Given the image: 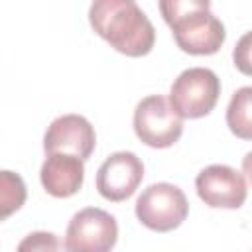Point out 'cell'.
I'll use <instances>...</instances> for the list:
<instances>
[{
  "label": "cell",
  "mask_w": 252,
  "mask_h": 252,
  "mask_svg": "<svg viewBox=\"0 0 252 252\" xmlns=\"http://www.w3.org/2000/svg\"><path fill=\"white\" fill-rule=\"evenodd\" d=\"M91 28L128 57L148 55L156 43V30L136 0H93Z\"/></svg>",
  "instance_id": "obj_1"
},
{
  "label": "cell",
  "mask_w": 252,
  "mask_h": 252,
  "mask_svg": "<svg viewBox=\"0 0 252 252\" xmlns=\"http://www.w3.org/2000/svg\"><path fill=\"white\" fill-rule=\"evenodd\" d=\"M220 94V81L207 67H191L179 73L169 89V102L181 118L207 116Z\"/></svg>",
  "instance_id": "obj_2"
},
{
  "label": "cell",
  "mask_w": 252,
  "mask_h": 252,
  "mask_svg": "<svg viewBox=\"0 0 252 252\" xmlns=\"http://www.w3.org/2000/svg\"><path fill=\"white\" fill-rule=\"evenodd\" d=\"M189 213L185 193L171 183H154L142 191L136 201L138 220L156 232H169L177 228Z\"/></svg>",
  "instance_id": "obj_3"
},
{
  "label": "cell",
  "mask_w": 252,
  "mask_h": 252,
  "mask_svg": "<svg viewBox=\"0 0 252 252\" xmlns=\"http://www.w3.org/2000/svg\"><path fill=\"white\" fill-rule=\"evenodd\" d=\"M134 132L150 148H169L183 132V118L161 94H150L136 104Z\"/></svg>",
  "instance_id": "obj_4"
},
{
  "label": "cell",
  "mask_w": 252,
  "mask_h": 252,
  "mask_svg": "<svg viewBox=\"0 0 252 252\" xmlns=\"http://www.w3.org/2000/svg\"><path fill=\"white\" fill-rule=\"evenodd\" d=\"M118 240L116 219L96 207H87L73 215L63 246L73 252H106Z\"/></svg>",
  "instance_id": "obj_5"
},
{
  "label": "cell",
  "mask_w": 252,
  "mask_h": 252,
  "mask_svg": "<svg viewBox=\"0 0 252 252\" xmlns=\"http://www.w3.org/2000/svg\"><path fill=\"white\" fill-rule=\"evenodd\" d=\"M195 187L199 199L211 209H238L244 205L248 195L242 173L222 163L201 169L195 179Z\"/></svg>",
  "instance_id": "obj_6"
},
{
  "label": "cell",
  "mask_w": 252,
  "mask_h": 252,
  "mask_svg": "<svg viewBox=\"0 0 252 252\" xmlns=\"http://www.w3.org/2000/svg\"><path fill=\"white\" fill-rule=\"evenodd\" d=\"M142 179V159L132 152H114L96 171V189L106 201L120 203L136 193Z\"/></svg>",
  "instance_id": "obj_7"
},
{
  "label": "cell",
  "mask_w": 252,
  "mask_h": 252,
  "mask_svg": "<svg viewBox=\"0 0 252 252\" xmlns=\"http://www.w3.org/2000/svg\"><path fill=\"white\" fill-rule=\"evenodd\" d=\"M171 32L177 47L189 55H213L226 37L222 22L209 10L185 16L171 26Z\"/></svg>",
  "instance_id": "obj_8"
},
{
  "label": "cell",
  "mask_w": 252,
  "mask_h": 252,
  "mask_svg": "<svg viewBox=\"0 0 252 252\" xmlns=\"http://www.w3.org/2000/svg\"><path fill=\"white\" fill-rule=\"evenodd\" d=\"M96 144V134L91 122L81 114L57 116L45 130L43 150L45 154L65 152L75 154L81 159H89Z\"/></svg>",
  "instance_id": "obj_9"
},
{
  "label": "cell",
  "mask_w": 252,
  "mask_h": 252,
  "mask_svg": "<svg viewBox=\"0 0 252 252\" xmlns=\"http://www.w3.org/2000/svg\"><path fill=\"white\" fill-rule=\"evenodd\" d=\"M85 159H81L75 154H65V152H53L47 154L39 179L43 189L57 199H67L75 195L85 179Z\"/></svg>",
  "instance_id": "obj_10"
},
{
  "label": "cell",
  "mask_w": 252,
  "mask_h": 252,
  "mask_svg": "<svg viewBox=\"0 0 252 252\" xmlns=\"http://www.w3.org/2000/svg\"><path fill=\"white\" fill-rule=\"evenodd\" d=\"M226 126L240 140H252V87H240L226 108Z\"/></svg>",
  "instance_id": "obj_11"
},
{
  "label": "cell",
  "mask_w": 252,
  "mask_h": 252,
  "mask_svg": "<svg viewBox=\"0 0 252 252\" xmlns=\"http://www.w3.org/2000/svg\"><path fill=\"white\" fill-rule=\"evenodd\" d=\"M26 201V185L18 173L12 171H2L0 175V205L2 213L0 219L10 217L14 211H18Z\"/></svg>",
  "instance_id": "obj_12"
},
{
  "label": "cell",
  "mask_w": 252,
  "mask_h": 252,
  "mask_svg": "<svg viewBox=\"0 0 252 252\" xmlns=\"http://www.w3.org/2000/svg\"><path fill=\"white\" fill-rule=\"evenodd\" d=\"M158 2H159V12L169 28L189 14L211 8V0H158Z\"/></svg>",
  "instance_id": "obj_13"
},
{
  "label": "cell",
  "mask_w": 252,
  "mask_h": 252,
  "mask_svg": "<svg viewBox=\"0 0 252 252\" xmlns=\"http://www.w3.org/2000/svg\"><path fill=\"white\" fill-rule=\"evenodd\" d=\"M232 61L234 67L242 73L252 77V32H246L234 45L232 51Z\"/></svg>",
  "instance_id": "obj_14"
},
{
  "label": "cell",
  "mask_w": 252,
  "mask_h": 252,
  "mask_svg": "<svg viewBox=\"0 0 252 252\" xmlns=\"http://www.w3.org/2000/svg\"><path fill=\"white\" fill-rule=\"evenodd\" d=\"M57 248H59V242L51 232H32L18 246V250L22 252L24 250H57Z\"/></svg>",
  "instance_id": "obj_15"
},
{
  "label": "cell",
  "mask_w": 252,
  "mask_h": 252,
  "mask_svg": "<svg viewBox=\"0 0 252 252\" xmlns=\"http://www.w3.org/2000/svg\"><path fill=\"white\" fill-rule=\"evenodd\" d=\"M242 171H244L248 183L252 185V152H248V154L244 156V159H242Z\"/></svg>",
  "instance_id": "obj_16"
}]
</instances>
